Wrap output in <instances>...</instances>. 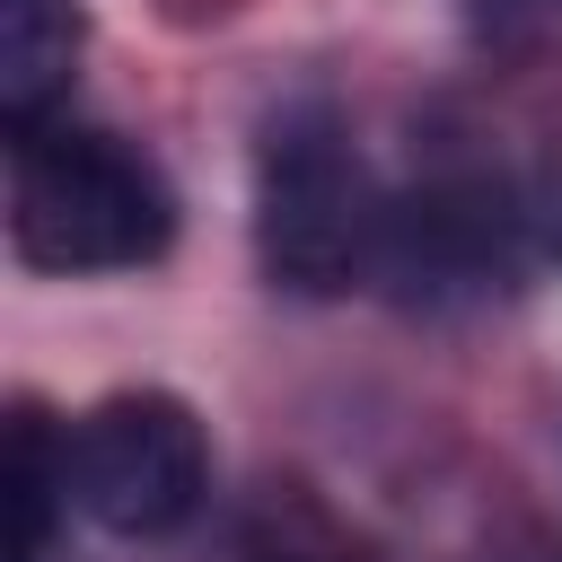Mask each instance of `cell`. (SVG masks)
Here are the masks:
<instances>
[{
    "label": "cell",
    "mask_w": 562,
    "mask_h": 562,
    "mask_svg": "<svg viewBox=\"0 0 562 562\" xmlns=\"http://www.w3.org/2000/svg\"><path fill=\"white\" fill-rule=\"evenodd\" d=\"M9 237L44 272H132L176 237V193L114 132H26L9 176Z\"/></svg>",
    "instance_id": "6da1fadb"
},
{
    "label": "cell",
    "mask_w": 562,
    "mask_h": 562,
    "mask_svg": "<svg viewBox=\"0 0 562 562\" xmlns=\"http://www.w3.org/2000/svg\"><path fill=\"white\" fill-rule=\"evenodd\" d=\"M378 228L386 220L369 211V184H360L342 123L325 105L272 114V132L255 149V255H263V272L299 299H334L378 255Z\"/></svg>",
    "instance_id": "7a4b0ae2"
},
{
    "label": "cell",
    "mask_w": 562,
    "mask_h": 562,
    "mask_svg": "<svg viewBox=\"0 0 562 562\" xmlns=\"http://www.w3.org/2000/svg\"><path fill=\"white\" fill-rule=\"evenodd\" d=\"M61 465H70V509L105 536H167L193 518L211 483L202 422L176 395H105L61 439Z\"/></svg>",
    "instance_id": "3957f363"
},
{
    "label": "cell",
    "mask_w": 562,
    "mask_h": 562,
    "mask_svg": "<svg viewBox=\"0 0 562 562\" xmlns=\"http://www.w3.org/2000/svg\"><path fill=\"white\" fill-rule=\"evenodd\" d=\"M518 220H527V211H509L501 184L448 176V184H422L404 211H386L378 255H386V272L404 281V299H483V290L509 272Z\"/></svg>",
    "instance_id": "277c9868"
},
{
    "label": "cell",
    "mask_w": 562,
    "mask_h": 562,
    "mask_svg": "<svg viewBox=\"0 0 562 562\" xmlns=\"http://www.w3.org/2000/svg\"><path fill=\"white\" fill-rule=\"evenodd\" d=\"M70 53H79V9L70 0H9L0 9V105H9V132H44L61 79H70Z\"/></svg>",
    "instance_id": "5b68a950"
},
{
    "label": "cell",
    "mask_w": 562,
    "mask_h": 562,
    "mask_svg": "<svg viewBox=\"0 0 562 562\" xmlns=\"http://www.w3.org/2000/svg\"><path fill=\"white\" fill-rule=\"evenodd\" d=\"M61 501H70V465L44 430V413H18L9 422V562L44 553V527H53Z\"/></svg>",
    "instance_id": "8992f818"
},
{
    "label": "cell",
    "mask_w": 562,
    "mask_h": 562,
    "mask_svg": "<svg viewBox=\"0 0 562 562\" xmlns=\"http://www.w3.org/2000/svg\"><path fill=\"white\" fill-rule=\"evenodd\" d=\"M465 26L492 53H553L562 44V0H465Z\"/></svg>",
    "instance_id": "52a82bcc"
},
{
    "label": "cell",
    "mask_w": 562,
    "mask_h": 562,
    "mask_svg": "<svg viewBox=\"0 0 562 562\" xmlns=\"http://www.w3.org/2000/svg\"><path fill=\"white\" fill-rule=\"evenodd\" d=\"M246 562H369V553H360L351 536H334L325 518H307V509H299V518H281V527H263Z\"/></svg>",
    "instance_id": "ba28073f"
}]
</instances>
